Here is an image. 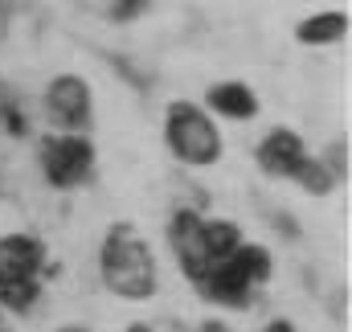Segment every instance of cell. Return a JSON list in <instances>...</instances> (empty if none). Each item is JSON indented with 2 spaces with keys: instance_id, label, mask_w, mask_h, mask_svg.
<instances>
[{
  "instance_id": "8fae6325",
  "label": "cell",
  "mask_w": 352,
  "mask_h": 332,
  "mask_svg": "<svg viewBox=\"0 0 352 332\" xmlns=\"http://www.w3.org/2000/svg\"><path fill=\"white\" fill-rule=\"evenodd\" d=\"M344 33H349V17H340V12H324V17H311L299 25V37L307 45H328V41H340Z\"/></svg>"
},
{
  "instance_id": "6da1fadb",
  "label": "cell",
  "mask_w": 352,
  "mask_h": 332,
  "mask_svg": "<svg viewBox=\"0 0 352 332\" xmlns=\"http://www.w3.org/2000/svg\"><path fill=\"white\" fill-rule=\"evenodd\" d=\"M102 283L123 300H148L156 291V262L131 226H115L102 242Z\"/></svg>"
},
{
  "instance_id": "4fadbf2b",
  "label": "cell",
  "mask_w": 352,
  "mask_h": 332,
  "mask_svg": "<svg viewBox=\"0 0 352 332\" xmlns=\"http://www.w3.org/2000/svg\"><path fill=\"white\" fill-rule=\"evenodd\" d=\"M320 168H324V165H316V160H307V156H303V165L295 168V176H299L311 193H328V189H332V176H328V172H320Z\"/></svg>"
},
{
  "instance_id": "8992f818",
  "label": "cell",
  "mask_w": 352,
  "mask_h": 332,
  "mask_svg": "<svg viewBox=\"0 0 352 332\" xmlns=\"http://www.w3.org/2000/svg\"><path fill=\"white\" fill-rule=\"evenodd\" d=\"M37 267H41V242H33V238H25V234L0 238V287L33 279Z\"/></svg>"
},
{
  "instance_id": "5b68a950",
  "label": "cell",
  "mask_w": 352,
  "mask_h": 332,
  "mask_svg": "<svg viewBox=\"0 0 352 332\" xmlns=\"http://www.w3.org/2000/svg\"><path fill=\"white\" fill-rule=\"evenodd\" d=\"M173 247L176 254H180V267L188 271V279H205V271L213 267L209 262V254H205V242H201V218L197 214H176V222H173Z\"/></svg>"
},
{
  "instance_id": "e0dca14e",
  "label": "cell",
  "mask_w": 352,
  "mask_h": 332,
  "mask_svg": "<svg viewBox=\"0 0 352 332\" xmlns=\"http://www.w3.org/2000/svg\"><path fill=\"white\" fill-rule=\"evenodd\" d=\"M205 332H230V329H221V324H205Z\"/></svg>"
},
{
  "instance_id": "3957f363",
  "label": "cell",
  "mask_w": 352,
  "mask_h": 332,
  "mask_svg": "<svg viewBox=\"0 0 352 332\" xmlns=\"http://www.w3.org/2000/svg\"><path fill=\"white\" fill-rule=\"evenodd\" d=\"M90 160H94V152H90V144L82 136H58V140H45V144H41L45 176H50V185H58V189L78 185L90 172Z\"/></svg>"
},
{
  "instance_id": "9c48e42d",
  "label": "cell",
  "mask_w": 352,
  "mask_h": 332,
  "mask_svg": "<svg viewBox=\"0 0 352 332\" xmlns=\"http://www.w3.org/2000/svg\"><path fill=\"white\" fill-rule=\"evenodd\" d=\"M209 103H213V111H221V115H230V119H250L254 111H258V103H254V90L242 83H221L209 90Z\"/></svg>"
},
{
  "instance_id": "52a82bcc",
  "label": "cell",
  "mask_w": 352,
  "mask_h": 332,
  "mask_svg": "<svg viewBox=\"0 0 352 332\" xmlns=\"http://www.w3.org/2000/svg\"><path fill=\"white\" fill-rule=\"evenodd\" d=\"M205 291L217 300V304H230V308H242L246 300H250V279L242 275V267L234 262V258H226V262H213L209 271H205Z\"/></svg>"
},
{
  "instance_id": "d6986e66",
  "label": "cell",
  "mask_w": 352,
  "mask_h": 332,
  "mask_svg": "<svg viewBox=\"0 0 352 332\" xmlns=\"http://www.w3.org/2000/svg\"><path fill=\"white\" fill-rule=\"evenodd\" d=\"M62 332H87V329H62Z\"/></svg>"
},
{
  "instance_id": "5bb4252c",
  "label": "cell",
  "mask_w": 352,
  "mask_h": 332,
  "mask_svg": "<svg viewBox=\"0 0 352 332\" xmlns=\"http://www.w3.org/2000/svg\"><path fill=\"white\" fill-rule=\"evenodd\" d=\"M33 295H37V283H33V279H25V283H8V287H0V300H4L8 308H29V304H33Z\"/></svg>"
},
{
  "instance_id": "2e32d148",
  "label": "cell",
  "mask_w": 352,
  "mask_h": 332,
  "mask_svg": "<svg viewBox=\"0 0 352 332\" xmlns=\"http://www.w3.org/2000/svg\"><path fill=\"white\" fill-rule=\"evenodd\" d=\"M266 332H291V324H270Z\"/></svg>"
},
{
  "instance_id": "7a4b0ae2",
  "label": "cell",
  "mask_w": 352,
  "mask_h": 332,
  "mask_svg": "<svg viewBox=\"0 0 352 332\" xmlns=\"http://www.w3.org/2000/svg\"><path fill=\"white\" fill-rule=\"evenodd\" d=\"M168 148L184 165H213L221 156V136L205 119V111H197L192 103H176L168 111Z\"/></svg>"
},
{
  "instance_id": "7c38bea8",
  "label": "cell",
  "mask_w": 352,
  "mask_h": 332,
  "mask_svg": "<svg viewBox=\"0 0 352 332\" xmlns=\"http://www.w3.org/2000/svg\"><path fill=\"white\" fill-rule=\"evenodd\" d=\"M238 267H242V275L254 283V279H266L270 275V254H266L263 247H238L234 254H230Z\"/></svg>"
},
{
  "instance_id": "30bf717a",
  "label": "cell",
  "mask_w": 352,
  "mask_h": 332,
  "mask_svg": "<svg viewBox=\"0 0 352 332\" xmlns=\"http://www.w3.org/2000/svg\"><path fill=\"white\" fill-rule=\"evenodd\" d=\"M201 242H205L209 262H226L234 250L242 247V242H238V226H234V222H201Z\"/></svg>"
},
{
  "instance_id": "ac0fdd59",
  "label": "cell",
  "mask_w": 352,
  "mask_h": 332,
  "mask_svg": "<svg viewBox=\"0 0 352 332\" xmlns=\"http://www.w3.org/2000/svg\"><path fill=\"white\" fill-rule=\"evenodd\" d=\"M127 332H152V329H148V324H131Z\"/></svg>"
},
{
  "instance_id": "ba28073f",
  "label": "cell",
  "mask_w": 352,
  "mask_h": 332,
  "mask_svg": "<svg viewBox=\"0 0 352 332\" xmlns=\"http://www.w3.org/2000/svg\"><path fill=\"white\" fill-rule=\"evenodd\" d=\"M258 160H263V168L274 172V176H295V168L303 165V144H299L295 132L278 127V132H270V136L263 140Z\"/></svg>"
},
{
  "instance_id": "9a60e30c",
  "label": "cell",
  "mask_w": 352,
  "mask_h": 332,
  "mask_svg": "<svg viewBox=\"0 0 352 332\" xmlns=\"http://www.w3.org/2000/svg\"><path fill=\"white\" fill-rule=\"evenodd\" d=\"M140 4H144V0H123V8H119V17H131V12H135Z\"/></svg>"
},
{
  "instance_id": "277c9868",
  "label": "cell",
  "mask_w": 352,
  "mask_h": 332,
  "mask_svg": "<svg viewBox=\"0 0 352 332\" xmlns=\"http://www.w3.org/2000/svg\"><path fill=\"white\" fill-rule=\"evenodd\" d=\"M45 107L54 115V123L70 127V132H82L90 123V86L78 79V74H62L50 83V94H45Z\"/></svg>"
}]
</instances>
